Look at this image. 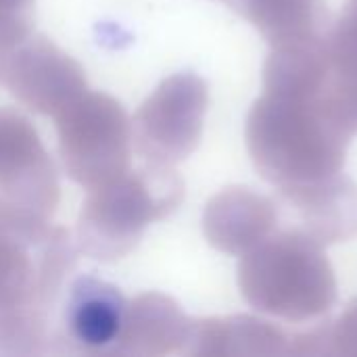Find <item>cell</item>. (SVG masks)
Instances as JSON below:
<instances>
[{
    "label": "cell",
    "mask_w": 357,
    "mask_h": 357,
    "mask_svg": "<svg viewBox=\"0 0 357 357\" xmlns=\"http://www.w3.org/2000/svg\"><path fill=\"white\" fill-rule=\"evenodd\" d=\"M295 356L357 357V297L337 320L297 331Z\"/></svg>",
    "instance_id": "cell-15"
},
{
    "label": "cell",
    "mask_w": 357,
    "mask_h": 357,
    "mask_svg": "<svg viewBox=\"0 0 357 357\" xmlns=\"http://www.w3.org/2000/svg\"><path fill=\"white\" fill-rule=\"evenodd\" d=\"M73 266L75 251L65 228L0 201V314L46 312Z\"/></svg>",
    "instance_id": "cell-4"
},
{
    "label": "cell",
    "mask_w": 357,
    "mask_h": 357,
    "mask_svg": "<svg viewBox=\"0 0 357 357\" xmlns=\"http://www.w3.org/2000/svg\"><path fill=\"white\" fill-rule=\"evenodd\" d=\"M182 354L197 357L295 356V331L255 316L190 320Z\"/></svg>",
    "instance_id": "cell-12"
},
{
    "label": "cell",
    "mask_w": 357,
    "mask_h": 357,
    "mask_svg": "<svg viewBox=\"0 0 357 357\" xmlns=\"http://www.w3.org/2000/svg\"><path fill=\"white\" fill-rule=\"evenodd\" d=\"M207 107L209 90L203 77L192 71L165 77L132 119L136 151L149 163L184 161L201 142Z\"/></svg>",
    "instance_id": "cell-6"
},
{
    "label": "cell",
    "mask_w": 357,
    "mask_h": 357,
    "mask_svg": "<svg viewBox=\"0 0 357 357\" xmlns=\"http://www.w3.org/2000/svg\"><path fill=\"white\" fill-rule=\"evenodd\" d=\"M278 226L276 203L245 186L218 192L205 207L203 232L207 243L228 255H243L266 241Z\"/></svg>",
    "instance_id": "cell-11"
},
{
    "label": "cell",
    "mask_w": 357,
    "mask_h": 357,
    "mask_svg": "<svg viewBox=\"0 0 357 357\" xmlns=\"http://www.w3.org/2000/svg\"><path fill=\"white\" fill-rule=\"evenodd\" d=\"M278 201L293 215L289 226L322 247L357 236V184L343 172L316 182L278 188Z\"/></svg>",
    "instance_id": "cell-10"
},
{
    "label": "cell",
    "mask_w": 357,
    "mask_h": 357,
    "mask_svg": "<svg viewBox=\"0 0 357 357\" xmlns=\"http://www.w3.org/2000/svg\"><path fill=\"white\" fill-rule=\"evenodd\" d=\"M351 138L328 117L318 92L264 90L245 126L249 157L259 176L276 188L341 174Z\"/></svg>",
    "instance_id": "cell-1"
},
{
    "label": "cell",
    "mask_w": 357,
    "mask_h": 357,
    "mask_svg": "<svg viewBox=\"0 0 357 357\" xmlns=\"http://www.w3.org/2000/svg\"><path fill=\"white\" fill-rule=\"evenodd\" d=\"M36 0H0V56L33 33Z\"/></svg>",
    "instance_id": "cell-18"
},
{
    "label": "cell",
    "mask_w": 357,
    "mask_h": 357,
    "mask_svg": "<svg viewBox=\"0 0 357 357\" xmlns=\"http://www.w3.org/2000/svg\"><path fill=\"white\" fill-rule=\"evenodd\" d=\"M326 59L335 75L357 84V0H347L326 33Z\"/></svg>",
    "instance_id": "cell-17"
},
{
    "label": "cell",
    "mask_w": 357,
    "mask_h": 357,
    "mask_svg": "<svg viewBox=\"0 0 357 357\" xmlns=\"http://www.w3.org/2000/svg\"><path fill=\"white\" fill-rule=\"evenodd\" d=\"M272 48L324 40L333 19L324 0H224Z\"/></svg>",
    "instance_id": "cell-14"
},
{
    "label": "cell",
    "mask_w": 357,
    "mask_h": 357,
    "mask_svg": "<svg viewBox=\"0 0 357 357\" xmlns=\"http://www.w3.org/2000/svg\"><path fill=\"white\" fill-rule=\"evenodd\" d=\"M238 289L253 310L291 324L328 316L339 295L324 247L291 226L241 255Z\"/></svg>",
    "instance_id": "cell-2"
},
{
    "label": "cell",
    "mask_w": 357,
    "mask_h": 357,
    "mask_svg": "<svg viewBox=\"0 0 357 357\" xmlns=\"http://www.w3.org/2000/svg\"><path fill=\"white\" fill-rule=\"evenodd\" d=\"M46 312L17 310L0 314V356H38L48 351Z\"/></svg>",
    "instance_id": "cell-16"
},
{
    "label": "cell",
    "mask_w": 357,
    "mask_h": 357,
    "mask_svg": "<svg viewBox=\"0 0 357 357\" xmlns=\"http://www.w3.org/2000/svg\"><path fill=\"white\" fill-rule=\"evenodd\" d=\"M59 178L31 121L17 109H0V201L52 218Z\"/></svg>",
    "instance_id": "cell-8"
},
{
    "label": "cell",
    "mask_w": 357,
    "mask_h": 357,
    "mask_svg": "<svg viewBox=\"0 0 357 357\" xmlns=\"http://www.w3.org/2000/svg\"><path fill=\"white\" fill-rule=\"evenodd\" d=\"M54 119L59 153L75 184L90 190L130 172L132 119L119 100L86 90Z\"/></svg>",
    "instance_id": "cell-5"
},
{
    "label": "cell",
    "mask_w": 357,
    "mask_h": 357,
    "mask_svg": "<svg viewBox=\"0 0 357 357\" xmlns=\"http://www.w3.org/2000/svg\"><path fill=\"white\" fill-rule=\"evenodd\" d=\"M0 84L23 107L50 117L86 92L82 65L36 33L0 56Z\"/></svg>",
    "instance_id": "cell-7"
},
{
    "label": "cell",
    "mask_w": 357,
    "mask_h": 357,
    "mask_svg": "<svg viewBox=\"0 0 357 357\" xmlns=\"http://www.w3.org/2000/svg\"><path fill=\"white\" fill-rule=\"evenodd\" d=\"M126 312L128 303L117 287L82 276L69 289L56 341L71 354L117 356Z\"/></svg>",
    "instance_id": "cell-9"
},
{
    "label": "cell",
    "mask_w": 357,
    "mask_h": 357,
    "mask_svg": "<svg viewBox=\"0 0 357 357\" xmlns=\"http://www.w3.org/2000/svg\"><path fill=\"white\" fill-rule=\"evenodd\" d=\"M190 318L180 305L161 293H144L128 303L117 356L155 357L182 354Z\"/></svg>",
    "instance_id": "cell-13"
},
{
    "label": "cell",
    "mask_w": 357,
    "mask_h": 357,
    "mask_svg": "<svg viewBox=\"0 0 357 357\" xmlns=\"http://www.w3.org/2000/svg\"><path fill=\"white\" fill-rule=\"evenodd\" d=\"M184 199V182L174 165L149 163L138 172L90 188L77 220V247L98 261H117L132 253L144 230Z\"/></svg>",
    "instance_id": "cell-3"
}]
</instances>
